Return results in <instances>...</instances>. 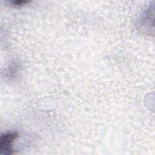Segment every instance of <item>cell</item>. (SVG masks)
Masks as SVG:
<instances>
[{"label":"cell","mask_w":155,"mask_h":155,"mask_svg":"<svg viewBox=\"0 0 155 155\" xmlns=\"http://www.w3.org/2000/svg\"><path fill=\"white\" fill-rule=\"evenodd\" d=\"M18 137V133L15 131L7 132L1 135L0 151L2 154L10 155L14 153L13 146Z\"/></svg>","instance_id":"obj_1"},{"label":"cell","mask_w":155,"mask_h":155,"mask_svg":"<svg viewBox=\"0 0 155 155\" xmlns=\"http://www.w3.org/2000/svg\"><path fill=\"white\" fill-rule=\"evenodd\" d=\"M12 3L13 5H16V6H21L23 5H25V4H27V2H28V1H13L11 2Z\"/></svg>","instance_id":"obj_2"}]
</instances>
